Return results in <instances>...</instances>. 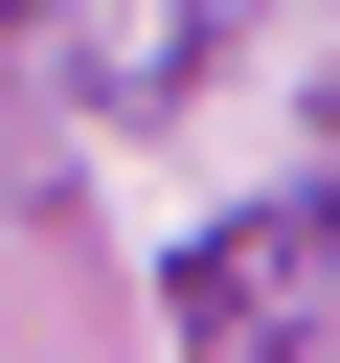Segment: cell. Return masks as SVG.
Returning a JSON list of instances; mask_svg holds the SVG:
<instances>
[{"label": "cell", "mask_w": 340, "mask_h": 363, "mask_svg": "<svg viewBox=\"0 0 340 363\" xmlns=\"http://www.w3.org/2000/svg\"><path fill=\"white\" fill-rule=\"evenodd\" d=\"M0 23H23V0H0Z\"/></svg>", "instance_id": "obj_1"}]
</instances>
